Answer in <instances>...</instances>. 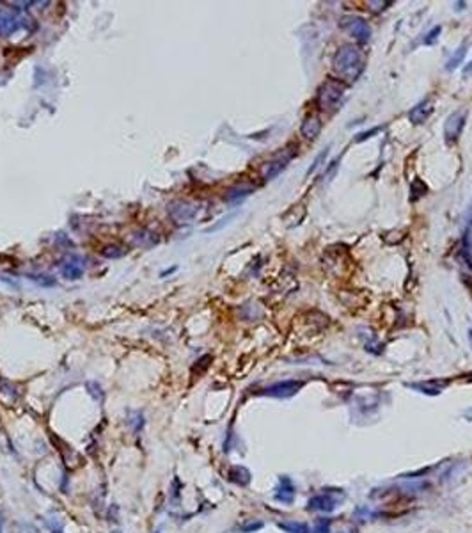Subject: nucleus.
Wrapping results in <instances>:
<instances>
[{"instance_id": "423d86ee", "label": "nucleus", "mask_w": 472, "mask_h": 533, "mask_svg": "<svg viewBox=\"0 0 472 533\" xmlns=\"http://www.w3.org/2000/svg\"><path fill=\"white\" fill-rule=\"evenodd\" d=\"M273 500L276 501H281V503H293V500H295V485H293L291 478L288 477H281L279 478V484H277V487L273 489Z\"/></svg>"}, {"instance_id": "412c9836", "label": "nucleus", "mask_w": 472, "mask_h": 533, "mask_svg": "<svg viewBox=\"0 0 472 533\" xmlns=\"http://www.w3.org/2000/svg\"><path fill=\"white\" fill-rule=\"evenodd\" d=\"M156 533H160V531H156Z\"/></svg>"}, {"instance_id": "20e7f679", "label": "nucleus", "mask_w": 472, "mask_h": 533, "mask_svg": "<svg viewBox=\"0 0 472 533\" xmlns=\"http://www.w3.org/2000/svg\"><path fill=\"white\" fill-rule=\"evenodd\" d=\"M302 386H304V382L300 380H281L270 386V388H266L265 395L276 396V398H288V396H293L295 393H299Z\"/></svg>"}, {"instance_id": "f8f14e48", "label": "nucleus", "mask_w": 472, "mask_h": 533, "mask_svg": "<svg viewBox=\"0 0 472 533\" xmlns=\"http://www.w3.org/2000/svg\"><path fill=\"white\" fill-rule=\"evenodd\" d=\"M442 386L446 384H442V382H440V384H437V382H431V384H429V382H421V384H414V388L426 393V395H439Z\"/></svg>"}, {"instance_id": "f257e3e1", "label": "nucleus", "mask_w": 472, "mask_h": 533, "mask_svg": "<svg viewBox=\"0 0 472 533\" xmlns=\"http://www.w3.org/2000/svg\"><path fill=\"white\" fill-rule=\"evenodd\" d=\"M364 66V53L357 45H344L334 57V69L343 79L355 80Z\"/></svg>"}, {"instance_id": "dca6fc26", "label": "nucleus", "mask_w": 472, "mask_h": 533, "mask_svg": "<svg viewBox=\"0 0 472 533\" xmlns=\"http://www.w3.org/2000/svg\"><path fill=\"white\" fill-rule=\"evenodd\" d=\"M439 32H440V27H435V29H433V32H431V34H428V36H431V37H429V40L424 41V43H426V45H433V43H435V40H437V34H439Z\"/></svg>"}, {"instance_id": "1a4fd4ad", "label": "nucleus", "mask_w": 472, "mask_h": 533, "mask_svg": "<svg viewBox=\"0 0 472 533\" xmlns=\"http://www.w3.org/2000/svg\"><path fill=\"white\" fill-rule=\"evenodd\" d=\"M433 112V102L431 100H423V102L419 103V105L416 107V109L410 110L408 118L410 121L414 123V125H421V123H424L426 119L429 118V114Z\"/></svg>"}, {"instance_id": "9d476101", "label": "nucleus", "mask_w": 472, "mask_h": 533, "mask_svg": "<svg viewBox=\"0 0 472 533\" xmlns=\"http://www.w3.org/2000/svg\"><path fill=\"white\" fill-rule=\"evenodd\" d=\"M229 480L238 485H249L250 482V471L243 466H233L229 469Z\"/></svg>"}, {"instance_id": "9b49d317", "label": "nucleus", "mask_w": 472, "mask_h": 533, "mask_svg": "<svg viewBox=\"0 0 472 533\" xmlns=\"http://www.w3.org/2000/svg\"><path fill=\"white\" fill-rule=\"evenodd\" d=\"M279 528L284 530L286 533H311L307 523H300V521H286V523H279Z\"/></svg>"}, {"instance_id": "aec40b11", "label": "nucleus", "mask_w": 472, "mask_h": 533, "mask_svg": "<svg viewBox=\"0 0 472 533\" xmlns=\"http://www.w3.org/2000/svg\"><path fill=\"white\" fill-rule=\"evenodd\" d=\"M112 533H121V531H117V530H115V531H112Z\"/></svg>"}, {"instance_id": "a211bd4d", "label": "nucleus", "mask_w": 472, "mask_h": 533, "mask_svg": "<svg viewBox=\"0 0 472 533\" xmlns=\"http://www.w3.org/2000/svg\"><path fill=\"white\" fill-rule=\"evenodd\" d=\"M339 533H351V531H339Z\"/></svg>"}, {"instance_id": "4468645a", "label": "nucleus", "mask_w": 472, "mask_h": 533, "mask_svg": "<svg viewBox=\"0 0 472 533\" xmlns=\"http://www.w3.org/2000/svg\"><path fill=\"white\" fill-rule=\"evenodd\" d=\"M463 55H465V50H463V48H460V53H458V52L455 53V57H453V59L449 61V64H447V68H449V69H455L456 66H458V63H460V61H462V57H463Z\"/></svg>"}, {"instance_id": "39448f33", "label": "nucleus", "mask_w": 472, "mask_h": 533, "mask_svg": "<svg viewBox=\"0 0 472 533\" xmlns=\"http://www.w3.org/2000/svg\"><path fill=\"white\" fill-rule=\"evenodd\" d=\"M343 27L351 34V36L357 37L359 41H367V40H369V36H371L369 25H367V23L362 20V18H357V16L344 18Z\"/></svg>"}, {"instance_id": "2eb2a0df", "label": "nucleus", "mask_w": 472, "mask_h": 533, "mask_svg": "<svg viewBox=\"0 0 472 533\" xmlns=\"http://www.w3.org/2000/svg\"><path fill=\"white\" fill-rule=\"evenodd\" d=\"M261 528H263V523H259V521H258V523L245 524V526L242 528V531H243V533H252V531H256V530H261Z\"/></svg>"}, {"instance_id": "ddd939ff", "label": "nucleus", "mask_w": 472, "mask_h": 533, "mask_svg": "<svg viewBox=\"0 0 472 533\" xmlns=\"http://www.w3.org/2000/svg\"><path fill=\"white\" fill-rule=\"evenodd\" d=\"M312 533H330V519H328V517H320V519H316Z\"/></svg>"}, {"instance_id": "f03ea898", "label": "nucleus", "mask_w": 472, "mask_h": 533, "mask_svg": "<svg viewBox=\"0 0 472 533\" xmlns=\"http://www.w3.org/2000/svg\"><path fill=\"white\" fill-rule=\"evenodd\" d=\"M344 89H346V86H344L343 80L328 79L327 82H323L322 87H320V91H318L320 107H322L323 110H328V109H332V107H336L339 103V100L343 98Z\"/></svg>"}, {"instance_id": "6ab92c4d", "label": "nucleus", "mask_w": 472, "mask_h": 533, "mask_svg": "<svg viewBox=\"0 0 472 533\" xmlns=\"http://www.w3.org/2000/svg\"><path fill=\"white\" fill-rule=\"evenodd\" d=\"M0 533H2V524H0Z\"/></svg>"}, {"instance_id": "f3484780", "label": "nucleus", "mask_w": 472, "mask_h": 533, "mask_svg": "<svg viewBox=\"0 0 472 533\" xmlns=\"http://www.w3.org/2000/svg\"><path fill=\"white\" fill-rule=\"evenodd\" d=\"M465 416H467V418H472V409H470V411L465 412Z\"/></svg>"}, {"instance_id": "0eeeda50", "label": "nucleus", "mask_w": 472, "mask_h": 533, "mask_svg": "<svg viewBox=\"0 0 472 533\" xmlns=\"http://www.w3.org/2000/svg\"><path fill=\"white\" fill-rule=\"evenodd\" d=\"M463 125H465V114H463V112H455V114H451V118L447 119L446 126H444L446 141L455 142L456 139L460 137V134H462Z\"/></svg>"}, {"instance_id": "6e6552de", "label": "nucleus", "mask_w": 472, "mask_h": 533, "mask_svg": "<svg viewBox=\"0 0 472 533\" xmlns=\"http://www.w3.org/2000/svg\"><path fill=\"white\" fill-rule=\"evenodd\" d=\"M320 130H322V121H320V118L316 114H307L304 118V121H302L300 125V132L302 135H304L305 139H314L316 135L320 134Z\"/></svg>"}, {"instance_id": "7ed1b4c3", "label": "nucleus", "mask_w": 472, "mask_h": 533, "mask_svg": "<svg viewBox=\"0 0 472 533\" xmlns=\"http://www.w3.org/2000/svg\"><path fill=\"white\" fill-rule=\"evenodd\" d=\"M341 500H343V494L339 492V490L320 492L307 501V508L309 510H316V512H332L339 507Z\"/></svg>"}]
</instances>
